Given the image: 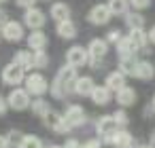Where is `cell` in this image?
<instances>
[{
	"label": "cell",
	"mask_w": 155,
	"mask_h": 148,
	"mask_svg": "<svg viewBox=\"0 0 155 148\" xmlns=\"http://www.w3.org/2000/svg\"><path fill=\"white\" fill-rule=\"evenodd\" d=\"M74 83H77V72H74V66L68 64V66H64V68L58 72L53 85L49 87V89H51V95H53L55 99H62L68 91H74Z\"/></svg>",
	"instance_id": "1"
},
{
	"label": "cell",
	"mask_w": 155,
	"mask_h": 148,
	"mask_svg": "<svg viewBox=\"0 0 155 148\" xmlns=\"http://www.w3.org/2000/svg\"><path fill=\"white\" fill-rule=\"evenodd\" d=\"M96 131L100 133V137H104V142L110 144V137H113V133L117 131V121H115V116H110V114L100 116V121L96 123Z\"/></svg>",
	"instance_id": "2"
},
{
	"label": "cell",
	"mask_w": 155,
	"mask_h": 148,
	"mask_svg": "<svg viewBox=\"0 0 155 148\" xmlns=\"http://www.w3.org/2000/svg\"><path fill=\"white\" fill-rule=\"evenodd\" d=\"M87 61H89V51H87V49L74 45V47H70V49L66 51V64H70V66H74V68H81V66H85Z\"/></svg>",
	"instance_id": "3"
},
{
	"label": "cell",
	"mask_w": 155,
	"mask_h": 148,
	"mask_svg": "<svg viewBox=\"0 0 155 148\" xmlns=\"http://www.w3.org/2000/svg\"><path fill=\"white\" fill-rule=\"evenodd\" d=\"M2 80H5L7 85L17 87L21 80H26V76H24V68H21V66H17L15 61H13V64H9V66H5V68H2Z\"/></svg>",
	"instance_id": "4"
},
{
	"label": "cell",
	"mask_w": 155,
	"mask_h": 148,
	"mask_svg": "<svg viewBox=\"0 0 155 148\" xmlns=\"http://www.w3.org/2000/svg\"><path fill=\"white\" fill-rule=\"evenodd\" d=\"M7 102H9V108H13V110H26L30 106V91L28 89H13Z\"/></svg>",
	"instance_id": "5"
},
{
	"label": "cell",
	"mask_w": 155,
	"mask_h": 148,
	"mask_svg": "<svg viewBox=\"0 0 155 148\" xmlns=\"http://www.w3.org/2000/svg\"><path fill=\"white\" fill-rule=\"evenodd\" d=\"M110 17H113V11H110L108 5H96L89 11V21L94 26H104V24L110 21Z\"/></svg>",
	"instance_id": "6"
},
{
	"label": "cell",
	"mask_w": 155,
	"mask_h": 148,
	"mask_svg": "<svg viewBox=\"0 0 155 148\" xmlns=\"http://www.w3.org/2000/svg\"><path fill=\"white\" fill-rule=\"evenodd\" d=\"M26 89H28L32 95H43V93H47L49 83H47V78H45L43 74H30V76L26 78Z\"/></svg>",
	"instance_id": "7"
},
{
	"label": "cell",
	"mask_w": 155,
	"mask_h": 148,
	"mask_svg": "<svg viewBox=\"0 0 155 148\" xmlns=\"http://www.w3.org/2000/svg\"><path fill=\"white\" fill-rule=\"evenodd\" d=\"M43 118H45V125H47L49 129L58 131V133H66V131H70V129H72V127L66 123V118H64V116H60L58 112H51V110H49Z\"/></svg>",
	"instance_id": "8"
},
{
	"label": "cell",
	"mask_w": 155,
	"mask_h": 148,
	"mask_svg": "<svg viewBox=\"0 0 155 148\" xmlns=\"http://www.w3.org/2000/svg\"><path fill=\"white\" fill-rule=\"evenodd\" d=\"M24 24H26L28 28H32V30H41V28L45 26V13H43L41 9H34V7L26 9V13H24Z\"/></svg>",
	"instance_id": "9"
},
{
	"label": "cell",
	"mask_w": 155,
	"mask_h": 148,
	"mask_svg": "<svg viewBox=\"0 0 155 148\" xmlns=\"http://www.w3.org/2000/svg\"><path fill=\"white\" fill-rule=\"evenodd\" d=\"M2 36H5L9 43H19V40L24 38V28H21V24H17V21H7V24L2 26Z\"/></svg>",
	"instance_id": "10"
},
{
	"label": "cell",
	"mask_w": 155,
	"mask_h": 148,
	"mask_svg": "<svg viewBox=\"0 0 155 148\" xmlns=\"http://www.w3.org/2000/svg\"><path fill=\"white\" fill-rule=\"evenodd\" d=\"M64 118H66V123H68L70 127H81V125L85 123V112H83L81 106H70V108L66 110Z\"/></svg>",
	"instance_id": "11"
},
{
	"label": "cell",
	"mask_w": 155,
	"mask_h": 148,
	"mask_svg": "<svg viewBox=\"0 0 155 148\" xmlns=\"http://www.w3.org/2000/svg\"><path fill=\"white\" fill-rule=\"evenodd\" d=\"M89 57L91 59H102L104 55H106V51H108V45H106V40H100V38H96V40H91L89 43Z\"/></svg>",
	"instance_id": "12"
},
{
	"label": "cell",
	"mask_w": 155,
	"mask_h": 148,
	"mask_svg": "<svg viewBox=\"0 0 155 148\" xmlns=\"http://www.w3.org/2000/svg\"><path fill=\"white\" fill-rule=\"evenodd\" d=\"M94 87H96V85H94V78L83 76V78H77V83H74V93H77V95L87 97V95H91Z\"/></svg>",
	"instance_id": "13"
},
{
	"label": "cell",
	"mask_w": 155,
	"mask_h": 148,
	"mask_svg": "<svg viewBox=\"0 0 155 148\" xmlns=\"http://www.w3.org/2000/svg\"><path fill=\"white\" fill-rule=\"evenodd\" d=\"M28 47L34 51H41L47 47V34H43L41 30H32V34L28 36Z\"/></svg>",
	"instance_id": "14"
},
{
	"label": "cell",
	"mask_w": 155,
	"mask_h": 148,
	"mask_svg": "<svg viewBox=\"0 0 155 148\" xmlns=\"http://www.w3.org/2000/svg\"><path fill=\"white\" fill-rule=\"evenodd\" d=\"M91 99H94V104H98V106H106L108 102H110V89L104 85V87H94V91H91V95H89Z\"/></svg>",
	"instance_id": "15"
},
{
	"label": "cell",
	"mask_w": 155,
	"mask_h": 148,
	"mask_svg": "<svg viewBox=\"0 0 155 148\" xmlns=\"http://www.w3.org/2000/svg\"><path fill=\"white\" fill-rule=\"evenodd\" d=\"M117 93V104H121V106H132L134 102H136V91L132 89V87H121L119 91H115Z\"/></svg>",
	"instance_id": "16"
},
{
	"label": "cell",
	"mask_w": 155,
	"mask_h": 148,
	"mask_svg": "<svg viewBox=\"0 0 155 148\" xmlns=\"http://www.w3.org/2000/svg\"><path fill=\"white\" fill-rule=\"evenodd\" d=\"M117 51L121 53V57H125V55H136L138 47L134 45V40L130 36H121L119 43H117Z\"/></svg>",
	"instance_id": "17"
},
{
	"label": "cell",
	"mask_w": 155,
	"mask_h": 148,
	"mask_svg": "<svg viewBox=\"0 0 155 148\" xmlns=\"http://www.w3.org/2000/svg\"><path fill=\"white\" fill-rule=\"evenodd\" d=\"M51 19H55V21H64V19H70V9H68V5L66 2H55L53 7H51Z\"/></svg>",
	"instance_id": "18"
},
{
	"label": "cell",
	"mask_w": 155,
	"mask_h": 148,
	"mask_svg": "<svg viewBox=\"0 0 155 148\" xmlns=\"http://www.w3.org/2000/svg\"><path fill=\"white\" fill-rule=\"evenodd\" d=\"M58 34L62 38H74L77 36V26L70 21V19H64V21H58Z\"/></svg>",
	"instance_id": "19"
},
{
	"label": "cell",
	"mask_w": 155,
	"mask_h": 148,
	"mask_svg": "<svg viewBox=\"0 0 155 148\" xmlns=\"http://www.w3.org/2000/svg\"><path fill=\"white\" fill-rule=\"evenodd\" d=\"M136 68H138V61L134 59V55H125V57H121V61H119V70H121L125 76H134V74H136Z\"/></svg>",
	"instance_id": "20"
},
{
	"label": "cell",
	"mask_w": 155,
	"mask_h": 148,
	"mask_svg": "<svg viewBox=\"0 0 155 148\" xmlns=\"http://www.w3.org/2000/svg\"><path fill=\"white\" fill-rule=\"evenodd\" d=\"M110 144L113 146H117V148H125V146H132V135L125 131V129H117L115 133H113V137H110Z\"/></svg>",
	"instance_id": "21"
},
{
	"label": "cell",
	"mask_w": 155,
	"mask_h": 148,
	"mask_svg": "<svg viewBox=\"0 0 155 148\" xmlns=\"http://www.w3.org/2000/svg\"><path fill=\"white\" fill-rule=\"evenodd\" d=\"M106 87L110 91H119L121 87H125V74L123 72H113L106 76Z\"/></svg>",
	"instance_id": "22"
},
{
	"label": "cell",
	"mask_w": 155,
	"mask_h": 148,
	"mask_svg": "<svg viewBox=\"0 0 155 148\" xmlns=\"http://www.w3.org/2000/svg\"><path fill=\"white\" fill-rule=\"evenodd\" d=\"M153 74H155V68L149 61H138V68H136V74L134 76H138L142 80H149V78H153Z\"/></svg>",
	"instance_id": "23"
},
{
	"label": "cell",
	"mask_w": 155,
	"mask_h": 148,
	"mask_svg": "<svg viewBox=\"0 0 155 148\" xmlns=\"http://www.w3.org/2000/svg\"><path fill=\"white\" fill-rule=\"evenodd\" d=\"M32 57H34V53L17 51V53H15V57H13V61H15L17 66H21L24 70H28V68H32Z\"/></svg>",
	"instance_id": "24"
},
{
	"label": "cell",
	"mask_w": 155,
	"mask_h": 148,
	"mask_svg": "<svg viewBox=\"0 0 155 148\" xmlns=\"http://www.w3.org/2000/svg\"><path fill=\"white\" fill-rule=\"evenodd\" d=\"M130 38L134 40V45L138 47V49H142L147 43H149V34H144V30L142 28H136V30H130Z\"/></svg>",
	"instance_id": "25"
},
{
	"label": "cell",
	"mask_w": 155,
	"mask_h": 148,
	"mask_svg": "<svg viewBox=\"0 0 155 148\" xmlns=\"http://www.w3.org/2000/svg\"><path fill=\"white\" fill-rule=\"evenodd\" d=\"M32 66L34 68H38V70H43V68H47L49 66V55L41 49V51H36L34 53V57H32Z\"/></svg>",
	"instance_id": "26"
},
{
	"label": "cell",
	"mask_w": 155,
	"mask_h": 148,
	"mask_svg": "<svg viewBox=\"0 0 155 148\" xmlns=\"http://www.w3.org/2000/svg\"><path fill=\"white\" fill-rule=\"evenodd\" d=\"M127 5H130V0H110V2H108V7H110L113 15H125Z\"/></svg>",
	"instance_id": "27"
},
{
	"label": "cell",
	"mask_w": 155,
	"mask_h": 148,
	"mask_svg": "<svg viewBox=\"0 0 155 148\" xmlns=\"http://www.w3.org/2000/svg\"><path fill=\"white\" fill-rule=\"evenodd\" d=\"M125 24H127L130 30H136V28H142L144 26V17L138 15V13H130V15H125Z\"/></svg>",
	"instance_id": "28"
},
{
	"label": "cell",
	"mask_w": 155,
	"mask_h": 148,
	"mask_svg": "<svg viewBox=\"0 0 155 148\" xmlns=\"http://www.w3.org/2000/svg\"><path fill=\"white\" fill-rule=\"evenodd\" d=\"M19 148H43V144H41V140L36 135H24Z\"/></svg>",
	"instance_id": "29"
},
{
	"label": "cell",
	"mask_w": 155,
	"mask_h": 148,
	"mask_svg": "<svg viewBox=\"0 0 155 148\" xmlns=\"http://www.w3.org/2000/svg\"><path fill=\"white\" fill-rule=\"evenodd\" d=\"M32 112L38 114V116H45L49 112V104L45 99H36V102H32Z\"/></svg>",
	"instance_id": "30"
},
{
	"label": "cell",
	"mask_w": 155,
	"mask_h": 148,
	"mask_svg": "<svg viewBox=\"0 0 155 148\" xmlns=\"http://www.w3.org/2000/svg\"><path fill=\"white\" fill-rule=\"evenodd\" d=\"M113 116H115V121H117V125H127V114H125L123 110H117V112H115Z\"/></svg>",
	"instance_id": "31"
},
{
	"label": "cell",
	"mask_w": 155,
	"mask_h": 148,
	"mask_svg": "<svg viewBox=\"0 0 155 148\" xmlns=\"http://www.w3.org/2000/svg\"><path fill=\"white\" fill-rule=\"evenodd\" d=\"M130 5H132L134 9L140 11V9H147V7L151 5V0H130Z\"/></svg>",
	"instance_id": "32"
},
{
	"label": "cell",
	"mask_w": 155,
	"mask_h": 148,
	"mask_svg": "<svg viewBox=\"0 0 155 148\" xmlns=\"http://www.w3.org/2000/svg\"><path fill=\"white\" fill-rule=\"evenodd\" d=\"M119 38H121V32H119V30H110V32H108V43H115V45H117Z\"/></svg>",
	"instance_id": "33"
},
{
	"label": "cell",
	"mask_w": 155,
	"mask_h": 148,
	"mask_svg": "<svg viewBox=\"0 0 155 148\" xmlns=\"http://www.w3.org/2000/svg\"><path fill=\"white\" fill-rule=\"evenodd\" d=\"M81 148H102V144H100V140H89V142H85Z\"/></svg>",
	"instance_id": "34"
},
{
	"label": "cell",
	"mask_w": 155,
	"mask_h": 148,
	"mask_svg": "<svg viewBox=\"0 0 155 148\" xmlns=\"http://www.w3.org/2000/svg\"><path fill=\"white\" fill-rule=\"evenodd\" d=\"M15 2H17L19 7H26V9H30V7H34V2H36V0H15Z\"/></svg>",
	"instance_id": "35"
},
{
	"label": "cell",
	"mask_w": 155,
	"mask_h": 148,
	"mask_svg": "<svg viewBox=\"0 0 155 148\" xmlns=\"http://www.w3.org/2000/svg\"><path fill=\"white\" fill-rule=\"evenodd\" d=\"M7 108H9V102H7L2 95H0V114H5V112H7Z\"/></svg>",
	"instance_id": "36"
},
{
	"label": "cell",
	"mask_w": 155,
	"mask_h": 148,
	"mask_svg": "<svg viewBox=\"0 0 155 148\" xmlns=\"http://www.w3.org/2000/svg\"><path fill=\"white\" fill-rule=\"evenodd\" d=\"M64 148H81V144H79V142H77V140H68V142H66V146H64Z\"/></svg>",
	"instance_id": "37"
},
{
	"label": "cell",
	"mask_w": 155,
	"mask_h": 148,
	"mask_svg": "<svg viewBox=\"0 0 155 148\" xmlns=\"http://www.w3.org/2000/svg\"><path fill=\"white\" fill-rule=\"evenodd\" d=\"M0 148H9V137L7 135H0Z\"/></svg>",
	"instance_id": "38"
},
{
	"label": "cell",
	"mask_w": 155,
	"mask_h": 148,
	"mask_svg": "<svg viewBox=\"0 0 155 148\" xmlns=\"http://www.w3.org/2000/svg\"><path fill=\"white\" fill-rule=\"evenodd\" d=\"M149 40H151V43L155 45V26H153V28L149 30Z\"/></svg>",
	"instance_id": "39"
},
{
	"label": "cell",
	"mask_w": 155,
	"mask_h": 148,
	"mask_svg": "<svg viewBox=\"0 0 155 148\" xmlns=\"http://www.w3.org/2000/svg\"><path fill=\"white\" fill-rule=\"evenodd\" d=\"M0 24H2V26L7 24V21H5V13H2V11H0Z\"/></svg>",
	"instance_id": "40"
},
{
	"label": "cell",
	"mask_w": 155,
	"mask_h": 148,
	"mask_svg": "<svg viewBox=\"0 0 155 148\" xmlns=\"http://www.w3.org/2000/svg\"><path fill=\"white\" fill-rule=\"evenodd\" d=\"M49 148H64V146H49Z\"/></svg>",
	"instance_id": "41"
},
{
	"label": "cell",
	"mask_w": 155,
	"mask_h": 148,
	"mask_svg": "<svg viewBox=\"0 0 155 148\" xmlns=\"http://www.w3.org/2000/svg\"><path fill=\"white\" fill-rule=\"evenodd\" d=\"M2 2H7V0H0V5H2Z\"/></svg>",
	"instance_id": "42"
},
{
	"label": "cell",
	"mask_w": 155,
	"mask_h": 148,
	"mask_svg": "<svg viewBox=\"0 0 155 148\" xmlns=\"http://www.w3.org/2000/svg\"><path fill=\"white\" fill-rule=\"evenodd\" d=\"M153 106H155V97H153Z\"/></svg>",
	"instance_id": "43"
},
{
	"label": "cell",
	"mask_w": 155,
	"mask_h": 148,
	"mask_svg": "<svg viewBox=\"0 0 155 148\" xmlns=\"http://www.w3.org/2000/svg\"><path fill=\"white\" fill-rule=\"evenodd\" d=\"M144 148H151V146H144Z\"/></svg>",
	"instance_id": "44"
}]
</instances>
